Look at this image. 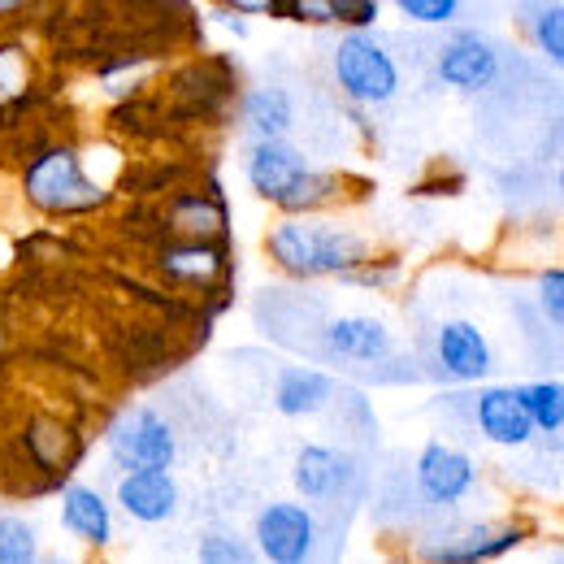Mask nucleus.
Masks as SVG:
<instances>
[{
  "label": "nucleus",
  "mask_w": 564,
  "mask_h": 564,
  "mask_svg": "<svg viewBox=\"0 0 564 564\" xmlns=\"http://www.w3.org/2000/svg\"><path fill=\"white\" fill-rule=\"evenodd\" d=\"M261 248L282 279L317 282L344 279L348 270H356L373 252V239L326 213H279V221L265 230Z\"/></svg>",
  "instance_id": "nucleus-1"
},
{
  "label": "nucleus",
  "mask_w": 564,
  "mask_h": 564,
  "mask_svg": "<svg viewBox=\"0 0 564 564\" xmlns=\"http://www.w3.org/2000/svg\"><path fill=\"white\" fill-rule=\"evenodd\" d=\"M243 178L261 205L279 213H326L348 196V178L339 170L313 165V156L291 140H248Z\"/></svg>",
  "instance_id": "nucleus-2"
},
{
  "label": "nucleus",
  "mask_w": 564,
  "mask_h": 564,
  "mask_svg": "<svg viewBox=\"0 0 564 564\" xmlns=\"http://www.w3.org/2000/svg\"><path fill=\"white\" fill-rule=\"evenodd\" d=\"M18 183H22L26 209L48 217V221L91 217V213L109 209V200H113L109 183L96 178V170L87 165V152L78 143H66V140L40 143L22 161Z\"/></svg>",
  "instance_id": "nucleus-3"
},
{
  "label": "nucleus",
  "mask_w": 564,
  "mask_h": 564,
  "mask_svg": "<svg viewBox=\"0 0 564 564\" xmlns=\"http://www.w3.org/2000/svg\"><path fill=\"white\" fill-rule=\"evenodd\" d=\"M330 78L352 109H382L400 96L404 70L373 31H344L330 48Z\"/></svg>",
  "instance_id": "nucleus-4"
},
{
  "label": "nucleus",
  "mask_w": 564,
  "mask_h": 564,
  "mask_svg": "<svg viewBox=\"0 0 564 564\" xmlns=\"http://www.w3.org/2000/svg\"><path fill=\"white\" fill-rule=\"evenodd\" d=\"M105 452L118 469H174L178 430L152 404H131L105 425Z\"/></svg>",
  "instance_id": "nucleus-5"
},
{
  "label": "nucleus",
  "mask_w": 564,
  "mask_h": 564,
  "mask_svg": "<svg viewBox=\"0 0 564 564\" xmlns=\"http://www.w3.org/2000/svg\"><path fill=\"white\" fill-rule=\"evenodd\" d=\"M425 369L438 382H456V387L487 382L495 373V348L487 330L469 317H443L425 335Z\"/></svg>",
  "instance_id": "nucleus-6"
},
{
  "label": "nucleus",
  "mask_w": 564,
  "mask_h": 564,
  "mask_svg": "<svg viewBox=\"0 0 564 564\" xmlns=\"http://www.w3.org/2000/svg\"><path fill=\"white\" fill-rule=\"evenodd\" d=\"M322 525L313 503L304 499H270L252 517V547L270 564H308L317 556Z\"/></svg>",
  "instance_id": "nucleus-7"
},
{
  "label": "nucleus",
  "mask_w": 564,
  "mask_h": 564,
  "mask_svg": "<svg viewBox=\"0 0 564 564\" xmlns=\"http://www.w3.org/2000/svg\"><path fill=\"white\" fill-rule=\"evenodd\" d=\"M478 460L456 447V443H443V438H430L422 443L417 460H413V487L425 508H460L469 495L478 491Z\"/></svg>",
  "instance_id": "nucleus-8"
},
{
  "label": "nucleus",
  "mask_w": 564,
  "mask_h": 564,
  "mask_svg": "<svg viewBox=\"0 0 564 564\" xmlns=\"http://www.w3.org/2000/svg\"><path fill=\"white\" fill-rule=\"evenodd\" d=\"M395 330L387 317L378 313H335L322 326V352L335 365H360V369H378L395 360Z\"/></svg>",
  "instance_id": "nucleus-9"
},
{
  "label": "nucleus",
  "mask_w": 564,
  "mask_h": 564,
  "mask_svg": "<svg viewBox=\"0 0 564 564\" xmlns=\"http://www.w3.org/2000/svg\"><path fill=\"white\" fill-rule=\"evenodd\" d=\"M499 70H503L499 44L482 31H452L434 53V78L447 91H460V96L487 91L499 78Z\"/></svg>",
  "instance_id": "nucleus-10"
},
{
  "label": "nucleus",
  "mask_w": 564,
  "mask_h": 564,
  "mask_svg": "<svg viewBox=\"0 0 564 564\" xmlns=\"http://www.w3.org/2000/svg\"><path fill=\"white\" fill-rule=\"evenodd\" d=\"M356 482H360L356 456L344 452V447H335V443H304L295 452V460H291V487L313 508L339 503Z\"/></svg>",
  "instance_id": "nucleus-11"
},
{
  "label": "nucleus",
  "mask_w": 564,
  "mask_h": 564,
  "mask_svg": "<svg viewBox=\"0 0 564 564\" xmlns=\"http://www.w3.org/2000/svg\"><path fill=\"white\" fill-rule=\"evenodd\" d=\"M156 274L183 291H209L230 274V248L226 239H170L152 257Z\"/></svg>",
  "instance_id": "nucleus-12"
},
{
  "label": "nucleus",
  "mask_w": 564,
  "mask_h": 564,
  "mask_svg": "<svg viewBox=\"0 0 564 564\" xmlns=\"http://www.w3.org/2000/svg\"><path fill=\"white\" fill-rule=\"evenodd\" d=\"M469 417H474V430L491 443V447H508V452H521L539 438V430L530 422L517 387H503V382H491V387H478L474 400H469Z\"/></svg>",
  "instance_id": "nucleus-13"
},
{
  "label": "nucleus",
  "mask_w": 564,
  "mask_h": 564,
  "mask_svg": "<svg viewBox=\"0 0 564 564\" xmlns=\"http://www.w3.org/2000/svg\"><path fill=\"white\" fill-rule=\"evenodd\" d=\"M113 508L135 525H165L183 508V487L170 469H122L113 487Z\"/></svg>",
  "instance_id": "nucleus-14"
},
{
  "label": "nucleus",
  "mask_w": 564,
  "mask_h": 564,
  "mask_svg": "<svg viewBox=\"0 0 564 564\" xmlns=\"http://www.w3.org/2000/svg\"><path fill=\"white\" fill-rule=\"evenodd\" d=\"M521 543H530V525H525V521H482V525H469V530H460V534L434 539V547H422V556L438 564L503 561V556H512Z\"/></svg>",
  "instance_id": "nucleus-15"
},
{
  "label": "nucleus",
  "mask_w": 564,
  "mask_h": 564,
  "mask_svg": "<svg viewBox=\"0 0 564 564\" xmlns=\"http://www.w3.org/2000/svg\"><path fill=\"white\" fill-rule=\"evenodd\" d=\"M113 512H118L113 499L100 487H87V482H66L62 499H57L62 530L70 534L74 543H83L87 552H109L113 547V534H118Z\"/></svg>",
  "instance_id": "nucleus-16"
},
{
  "label": "nucleus",
  "mask_w": 564,
  "mask_h": 564,
  "mask_svg": "<svg viewBox=\"0 0 564 564\" xmlns=\"http://www.w3.org/2000/svg\"><path fill=\"white\" fill-rule=\"evenodd\" d=\"M335 395H339L335 373H326L317 365H282L274 378V413L291 417V422L326 413L335 404Z\"/></svg>",
  "instance_id": "nucleus-17"
},
{
  "label": "nucleus",
  "mask_w": 564,
  "mask_h": 564,
  "mask_svg": "<svg viewBox=\"0 0 564 564\" xmlns=\"http://www.w3.org/2000/svg\"><path fill=\"white\" fill-rule=\"evenodd\" d=\"M295 118H300L295 96L279 83H257L235 105V122L248 140H286L295 135Z\"/></svg>",
  "instance_id": "nucleus-18"
},
{
  "label": "nucleus",
  "mask_w": 564,
  "mask_h": 564,
  "mask_svg": "<svg viewBox=\"0 0 564 564\" xmlns=\"http://www.w3.org/2000/svg\"><path fill=\"white\" fill-rule=\"evenodd\" d=\"M22 452H26V460H31L40 474L53 478V474H70L74 465H78L83 443H78V434H74L62 417L40 413V417H31L26 430H22Z\"/></svg>",
  "instance_id": "nucleus-19"
},
{
  "label": "nucleus",
  "mask_w": 564,
  "mask_h": 564,
  "mask_svg": "<svg viewBox=\"0 0 564 564\" xmlns=\"http://www.w3.org/2000/svg\"><path fill=\"white\" fill-rule=\"evenodd\" d=\"M282 22L317 31H373L382 22V0H286Z\"/></svg>",
  "instance_id": "nucleus-20"
},
{
  "label": "nucleus",
  "mask_w": 564,
  "mask_h": 564,
  "mask_svg": "<svg viewBox=\"0 0 564 564\" xmlns=\"http://www.w3.org/2000/svg\"><path fill=\"white\" fill-rule=\"evenodd\" d=\"M165 221H170L174 239H230V209L217 187L174 196Z\"/></svg>",
  "instance_id": "nucleus-21"
},
{
  "label": "nucleus",
  "mask_w": 564,
  "mask_h": 564,
  "mask_svg": "<svg viewBox=\"0 0 564 564\" xmlns=\"http://www.w3.org/2000/svg\"><path fill=\"white\" fill-rule=\"evenodd\" d=\"M35 53L22 40H0V109L22 105L35 91Z\"/></svg>",
  "instance_id": "nucleus-22"
},
{
  "label": "nucleus",
  "mask_w": 564,
  "mask_h": 564,
  "mask_svg": "<svg viewBox=\"0 0 564 564\" xmlns=\"http://www.w3.org/2000/svg\"><path fill=\"white\" fill-rule=\"evenodd\" d=\"M517 395H521V404H525V413H530V422L539 434H547V438H561L564 434V382H521L517 387Z\"/></svg>",
  "instance_id": "nucleus-23"
},
{
  "label": "nucleus",
  "mask_w": 564,
  "mask_h": 564,
  "mask_svg": "<svg viewBox=\"0 0 564 564\" xmlns=\"http://www.w3.org/2000/svg\"><path fill=\"white\" fill-rule=\"evenodd\" d=\"M44 561V543L31 517L0 512V564H35Z\"/></svg>",
  "instance_id": "nucleus-24"
},
{
  "label": "nucleus",
  "mask_w": 564,
  "mask_h": 564,
  "mask_svg": "<svg viewBox=\"0 0 564 564\" xmlns=\"http://www.w3.org/2000/svg\"><path fill=\"white\" fill-rule=\"evenodd\" d=\"M335 282L360 286V291H395V286L404 282V261H400V257H387V252L373 248L356 270H348L344 279H335Z\"/></svg>",
  "instance_id": "nucleus-25"
},
{
  "label": "nucleus",
  "mask_w": 564,
  "mask_h": 564,
  "mask_svg": "<svg viewBox=\"0 0 564 564\" xmlns=\"http://www.w3.org/2000/svg\"><path fill=\"white\" fill-rule=\"evenodd\" d=\"M196 561L200 564H252V561H261V556H257V547H252L248 539H239V534H230V530H209V534H200V543H196Z\"/></svg>",
  "instance_id": "nucleus-26"
},
{
  "label": "nucleus",
  "mask_w": 564,
  "mask_h": 564,
  "mask_svg": "<svg viewBox=\"0 0 564 564\" xmlns=\"http://www.w3.org/2000/svg\"><path fill=\"white\" fill-rule=\"evenodd\" d=\"M530 40H534V48L564 74V0L561 4H547V9L530 22Z\"/></svg>",
  "instance_id": "nucleus-27"
},
{
  "label": "nucleus",
  "mask_w": 564,
  "mask_h": 564,
  "mask_svg": "<svg viewBox=\"0 0 564 564\" xmlns=\"http://www.w3.org/2000/svg\"><path fill=\"white\" fill-rule=\"evenodd\" d=\"M534 300H539V313L564 330V265H547L534 274Z\"/></svg>",
  "instance_id": "nucleus-28"
},
{
  "label": "nucleus",
  "mask_w": 564,
  "mask_h": 564,
  "mask_svg": "<svg viewBox=\"0 0 564 564\" xmlns=\"http://www.w3.org/2000/svg\"><path fill=\"white\" fill-rule=\"evenodd\" d=\"M391 4L413 26H447L460 13V0H391Z\"/></svg>",
  "instance_id": "nucleus-29"
},
{
  "label": "nucleus",
  "mask_w": 564,
  "mask_h": 564,
  "mask_svg": "<svg viewBox=\"0 0 564 564\" xmlns=\"http://www.w3.org/2000/svg\"><path fill=\"white\" fill-rule=\"evenodd\" d=\"M148 70L140 57H118V62H109V66H100V87L109 91V96H131V87L140 83V74Z\"/></svg>",
  "instance_id": "nucleus-30"
},
{
  "label": "nucleus",
  "mask_w": 564,
  "mask_h": 564,
  "mask_svg": "<svg viewBox=\"0 0 564 564\" xmlns=\"http://www.w3.org/2000/svg\"><path fill=\"white\" fill-rule=\"evenodd\" d=\"M213 9H230V13H243V18H274V22H282L286 0H213Z\"/></svg>",
  "instance_id": "nucleus-31"
},
{
  "label": "nucleus",
  "mask_w": 564,
  "mask_h": 564,
  "mask_svg": "<svg viewBox=\"0 0 564 564\" xmlns=\"http://www.w3.org/2000/svg\"><path fill=\"white\" fill-rule=\"evenodd\" d=\"M44 9V0H0V26H18L26 18H35Z\"/></svg>",
  "instance_id": "nucleus-32"
},
{
  "label": "nucleus",
  "mask_w": 564,
  "mask_h": 564,
  "mask_svg": "<svg viewBox=\"0 0 564 564\" xmlns=\"http://www.w3.org/2000/svg\"><path fill=\"white\" fill-rule=\"evenodd\" d=\"M217 22H221V26H226V31L235 35V40H248V35H252V26H248V18H243V13H230V9H217Z\"/></svg>",
  "instance_id": "nucleus-33"
},
{
  "label": "nucleus",
  "mask_w": 564,
  "mask_h": 564,
  "mask_svg": "<svg viewBox=\"0 0 564 564\" xmlns=\"http://www.w3.org/2000/svg\"><path fill=\"white\" fill-rule=\"evenodd\" d=\"M556 192H561V205H564V156H561V170H556Z\"/></svg>",
  "instance_id": "nucleus-34"
},
{
  "label": "nucleus",
  "mask_w": 564,
  "mask_h": 564,
  "mask_svg": "<svg viewBox=\"0 0 564 564\" xmlns=\"http://www.w3.org/2000/svg\"><path fill=\"white\" fill-rule=\"evenodd\" d=\"M0 348H4V313H0Z\"/></svg>",
  "instance_id": "nucleus-35"
}]
</instances>
